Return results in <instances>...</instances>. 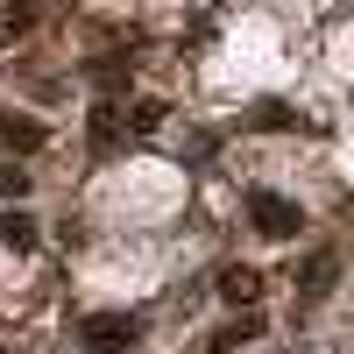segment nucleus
<instances>
[{"instance_id":"nucleus-10","label":"nucleus","mask_w":354,"mask_h":354,"mask_svg":"<svg viewBox=\"0 0 354 354\" xmlns=\"http://www.w3.org/2000/svg\"><path fill=\"white\" fill-rule=\"evenodd\" d=\"M21 28H36V8H28V0L0 8V43H8V36H21Z\"/></svg>"},{"instance_id":"nucleus-3","label":"nucleus","mask_w":354,"mask_h":354,"mask_svg":"<svg viewBox=\"0 0 354 354\" xmlns=\"http://www.w3.org/2000/svg\"><path fill=\"white\" fill-rule=\"evenodd\" d=\"M333 277H340V255H333V248H312L305 270H298V298H326Z\"/></svg>"},{"instance_id":"nucleus-9","label":"nucleus","mask_w":354,"mask_h":354,"mask_svg":"<svg viewBox=\"0 0 354 354\" xmlns=\"http://www.w3.org/2000/svg\"><path fill=\"white\" fill-rule=\"evenodd\" d=\"M85 78H93L100 93H121V85H128V57H93V64H85Z\"/></svg>"},{"instance_id":"nucleus-6","label":"nucleus","mask_w":354,"mask_h":354,"mask_svg":"<svg viewBox=\"0 0 354 354\" xmlns=\"http://www.w3.org/2000/svg\"><path fill=\"white\" fill-rule=\"evenodd\" d=\"M121 121H128L121 106H93V156H113V149H121Z\"/></svg>"},{"instance_id":"nucleus-5","label":"nucleus","mask_w":354,"mask_h":354,"mask_svg":"<svg viewBox=\"0 0 354 354\" xmlns=\"http://www.w3.org/2000/svg\"><path fill=\"white\" fill-rule=\"evenodd\" d=\"M255 333H262V312H248V305H241V312H234L227 326L213 333V354H234V347H248Z\"/></svg>"},{"instance_id":"nucleus-1","label":"nucleus","mask_w":354,"mask_h":354,"mask_svg":"<svg viewBox=\"0 0 354 354\" xmlns=\"http://www.w3.org/2000/svg\"><path fill=\"white\" fill-rule=\"evenodd\" d=\"M142 333V312H93L85 319V347L93 354H128Z\"/></svg>"},{"instance_id":"nucleus-12","label":"nucleus","mask_w":354,"mask_h":354,"mask_svg":"<svg viewBox=\"0 0 354 354\" xmlns=\"http://www.w3.org/2000/svg\"><path fill=\"white\" fill-rule=\"evenodd\" d=\"M28 192V170L21 163H0V198H21Z\"/></svg>"},{"instance_id":"nucleus-13","label":"nucleus","mask_w":354,"mask_h":354,"mask_svg":"<svg viewBox=\"0 0 354 354\" xmlns=\"http://www.w3.org/2000/svg\"><path fill=\"white\" fill-rule=\"evenodd\" d=\"M156 121H163V100H142V106L128 113V128H156Z\"/></svg>"},{"instance_id":"nucleus-4","label":"nucleus","mask_w":354,"mask_h":354,"mask_svg":"<svg viewBox=\"0 0 354 354\" xmlns=\"http://www.w3.org/2000/svg\"><path fill=\"white\" fill-rule=\"evenodd\" d=\"M213 290H220L227 305H255V298H262V270H248V262H227V270L213 277Z\"/></svg>"},{"instance_id":"nucleus-8","label":"nucleus","mask_w":354,"mask_h":354,"mask_svg":"<svg viewBox=\"0 0 354 354\" xmlns=\"http://www.w3.org/2000/svg\"><path fill=\"white\" fill-rule=\"evenodd\" d=\"M0 241H8L15 255H28V248H36V220H28V213H15V205H8V213H0Z\"/></svg>"},{"instance_id":"nucleus-7","label":"nucleus","mask_w":354,"mask_h":354,"mask_svg":"<svg viewBox=\"0 0 354 354\" xmlns=\"http://www.w3.org/2000/svg\"><path fill=\"white\" fill-rule=\"evenodd\" d=\"M0 135H8V149H43V142H50V128L43 121H28V113H8V121H0Z\"/></svg>"},{"instance_id":"nucleus-14","label":"nucleus","mask_w":354,"mask_h":354,"mask_svg":"<svg viewBox=\"0 0 354 354\" xmlns=\"http://www.w3.org/2000/svg\"><path fill=\"white\" fill-rule=\"evenodd\" d=\"M0 354H8V347H0Z\"/></svg>"},{"instance_id":"nucleus-11","label":"nucleus","mask_w":354,"mask_h":354,"mask_svg":"<svg viewBox=\"0 0 354 354\" xmlns=\"http://www.w3.org/2000/svg\"><path fill=\"white\" fill-rule=\"evenodd\" d=\"M248 121H255V128H298V113H290V106H277V100H262Z\"/></svg>"},{"instance_id":"nucleus-2","label":"nucleus","mask_w":354,"mask_h":354,"mask_svg":"<svg viewBox=\"0 0 354 354\" xmlns=\"http://www.w3.org/2000/svg\"><path fill=\"white\" fill-rule=\"evenodd\" d=\"M248 213H255V234H270V241H298V227H305V213L277 192H248Z\"/></svg>"}]
</instances>
